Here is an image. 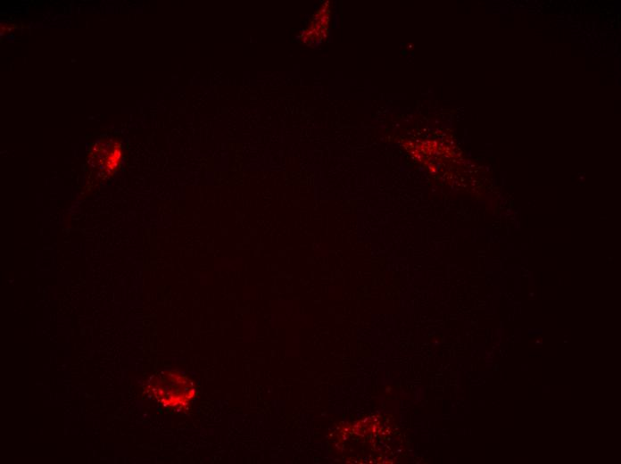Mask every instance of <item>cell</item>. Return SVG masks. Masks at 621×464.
I'll return each mask as SVG.
<instances>
[{
	"mask_svg": "<svg viewBox=\"0 0 621 464\" xmlns=\"http://www.w3.org/2000/svg\"><path fill=\"white\" fill-rule=\"evenodd\" d=\"M148 391L162 406L178 409L188 405L196 390L186 375L176 370H164L150 381Z\"/></svg>",
	"mask_w": 621,
	"mask_h": 464,
	"instance_id": "1",
	"label": "cell"
},
{
	"mask_svg": "<svg viewBox=\"0 0 621 464\" xmlns=\"http://www.w3.org/2000/svg\"><path fill=\"white\" fill-rule=\"evenodd\" d=\"M121 159V144L112 137L98 139L88 149V166L97 177L102 178L114 174L120 165Z\"/></svg>",
	"mask_w": 621,
	"mask_h": 464,
	"instance_id": "2",
	"label": "cell"
}]
</instances>
